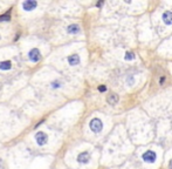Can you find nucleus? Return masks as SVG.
I'll return each instance as SVG.
<instances>
[{
  "label": "nucleus",
  "mask_w": 172,
  "mask_h": 169,
  "mask_svg": "<svg viewBox=\"0 0 172 169\" xmlns=\"http://www.w3.org/2000/svg\"><path fill=\"white\" fill-rule=\"evenodd\" d=\"M68 62L69 65L72 66H76V65H79L80 64V56L77 54H72L68 56Z\"/></svg>",
  "instance_id": "423d86ee"
},
{
  "label": "nucleus",
  "mask_w": 172,
  "mask_h": 169,
  "mask_svg": "<svg viewBox=\"0 0 172 169\" xmlns=\"http://www.w3.org/2000/svg\"><path fill=\"white\" fill-rule=\"evenodd\" d=\"M89 158H90L89 153L83 152V153H81V154L77 156V161H79L80 163H87V162L89 161Z\"/></svg>",
  "instance_id": "0eeeda50"
},
{
  "label": "nucleus",
  "mask_w": 172,
  "mask_h": 169,
  "mask_svg": "<svg viewBox=\"0 0 172 169\" xmlns=\"http://www.w3.org/2000/svg\"><path fill=\"white\" fill-rule=\"evenodd\" d=\"M12 68V62L11 61H0V69L3 71H8V69Z\"/></svg>",
  "instance_id": "9d476101"
},
{
  "label": "nucleus",
  "mask_w": 172,
  "mask_h": 169,
  "mask_svg": "<svg viewBox=\"0 0 172 169\" xmlns=\"http://www.w3.org/2000/svg\"><path fill=\"white\" fill-rule=\"evenodd\" d=\"M133 58H135L133 53H131V52H127L125 53V59H127V60H132Z\"/></svg>",
  "instance_id": "ddd939ff"
},
{
  "label": "nucleus",
  "mask_w": 172,
  "mask_h": 169,
  "mask_svg": "<svg viewBox=\"0 0 172 169\" xmlns=\"http://www.w3.org/2000/svg\"><path fill=\"white\" fill-rule=\"evenodd\" d=\"M163 21H164L166 25H172V12L166 11V12L163 14Z\"/></svg>",
  "instance_id": "6e6552de"
},
{
  "label": "nucleus",
  "mask_w": 172,
  "mask_h": 169,
  "mask_svg": "<svg viewBox=\"0 0 172 169\" xmlns=\"http://www.w3.org/2000/svg\"><path fill=\"white\" fill-rule=\"evenodd\" d=\"M37 6V3L34 1V0H26V1L22 3V7L25 11H32Z\"/></svg>",
  "instance_id": "39448f33"
},
{
  "label": "nucleus",
  "mask_w": 172,
  "mask_h": 169,
  "mask_svg": "<svg viewBox=\"0 0 172 169\" xmlns=\"http://www.w3.org/2000/svg\"><path fill=\"white\" fill-rule=\"evenodd\" d=\"M169 167H170V168H171V169H172V160H171V161H170V163H169Z\"/></svg>",
  "instance_id": "dca6fc26"
},
{
  "label": "nucleus",
  "mask_w": 172,
  "mask_h": 169,
  "mask_svg": "<svg viewBox=\"0 0 172 169\" xmlns=\"http://www.w3.org/2000/svg\"><path fill=\"white\" fill-rule=\"evenodd\" d=\"M164 81H165V78H161V79H160V85H163Z\"/></svg>",
  "instance_id": "2eb2a0df"
},
{
  "label": "nucleus",
  "mask_w": 172,
  "mask_h": 169,
  "mask_svg": "<svg viewBox=\"0 0 172 169\" xmlns=\"http://www.w3.org/2000/svg\"><path fill=\"white\" fill-rule=\"evenodd\" d=\"M35 140L39 146H43L47 143V141H48V136H47V134L43 132H37L35 134Z\"/></svg>",
  "instance_id": "f03ea898"
},
{
  "label": "nucleus",
  "mask_w": 172,
  "mask_h": 169,
  "mask_svg": "<svg viewBox=\"0 0 172 169\" xmlns=\"http://www.w3.org/2000/svg\"><path fill=\"white\" fill-rule=\"evenodd\" d=\"M98 91H100V92H106V91H107V87H106V86H100V87H98Z\"/></svg>",
  "instance_id": "4468645a"
},
{
  "label": "nucleus",
  "mask_w": 172,
  "mask_h": 169,
  "mask_svg": "<svg viewBox=\"0 0 172 169\" xmlns=\"http://www.w3.org/2000/svg\"><path fill=\"white\" fill-rule=\"evenodd\" d=\"M67 31H68V33L70 34H76L80 32V27L77 25H70L68 28H67Z\"/></svg>",
  "instance_id": "9b49d317"
},
{
  "label": "nucleus",
  "mask_w": 172,
  "mask_h": 169,
  "mask_svg": "<svg viewBox=\"0 0 172 169\" xmlns=\"http://www.w3.org/2000/svg\"><path fill=\"white\" fill-rule=\"evenodd\" d=\"M28 56H30V60H32L33 62H37L41 59V53L37 48H33L28 53Z\"/></svg>",
  "instance_id": "7ed1b4c3"
},
{
  "label": "nucleus",
  "mask_w": 172,
  "mask_h": 169,
  "mask_svg": "<svg viewBox=\"0 0 172 169\" xmlns=\"http://www.w3.org/2000/svg\"><path fill=\"white\" fill-rule=\"evenodd\" d=\"M118 100H119V97H118V95L117 94H109V96L107 97V101L110 103V105H116L117 102H118Z\"/></svg>",
  "instance_id": "1a4fd4ad"
},
{
  "label": "nucleus",
  "mask_w": 172,
  "mask_h": 169,
  "mask_svg": "<svg viewBox=\"0 0 172 169\" xmlns=\"http://www.w3.org/2000/svg\"><path fill=\"white\" fill-rule=\"evenodd\" d=\"M143 160L149 163H154L156 161V153L152 150H148L146 153L143 154Z\"/></svg>",
  "instance_id": "20e7f679"
},
{
  "label": "nucleus",
  "mask_w": 172,
  "mask_h": 169,
  "mask_svg": "<svg viewBox=\"0 0 172 169\" xmlns=\"http://www.w3.org/2000/svg\"><path fill=\"white\" fill-rule=\"evenodd\" d=\"M90 129L94 132V133H100L102 131L103 128V123L102 121L100 120V119H93V120L90 121Z\"/></svg>",
  "instance_id": "f257e3e1"
},
{
  "label": "nucleus",
  "mask_w": 172,
  "mask_h": 169,
  "mask_svg": "<svg viewBox=\"0 0 172 169\" xmlns=\"http://www.w3.org/2000/svg\"><path fill=\"white\" fill-rule=\"evenodd\" d=\"M11 20V15L8 13L4 14V15H0V21H9Z\"/></svg>",
  "instance_id": "f8f14e48"
}]
</instances>
